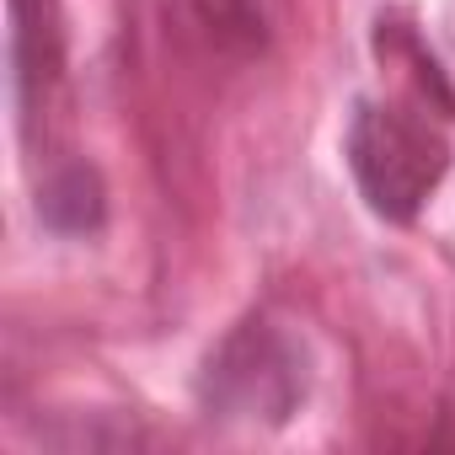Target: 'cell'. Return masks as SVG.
Masks as SVG:
<instances>
[{"label":"cell","instance_id":"obj_1","mask_svg":"<svg viewBox=\"0 0 455 455\" xmlns=\"http://www.w3.org/2000/svg\"><path fill=\"white\" fill-rule=\"evenodd\" d=\"M348 166L375 214L412 220L439 188L450 145L402 108H359L348 124Z\"/></svg>","mask_w":455,"mask_h":455},{"label":"cell","instance_id":"obj_5","mask_svg":"<svg viewBox=\"0 0 455 455\" xmlns=\"http://www.w3.org/2000/svg\"><path fill=\"white\" fill-rule=\"evenodd\" d=\"M198 28L209 33V44L220 54H236L252 60L268 44V17H263V0H193Z\"/></svg>","mask_w":455,"mask_h":455},{"label":"cell","instance_id":"obj_3","mask_svg":"<svg viewBox=\"0 0 455 455\" xmlns=\"http://www.w3.org/2000/svg\"><path fill=\"white\" fill-rule=\"evenodd\" d=\"M12 12V76H17V108L22 129L33 134L54 92L65 81V28H60V0H6Z\"/></svg>","mask_w":455,"mask_h":455},{"label":"cell","instance_id":"obj_4","mask_svg":"<svg viewBox=\"0 0 455 455\" xmlns=\"http://www.w3.org/2000/svg\"><path fill=\"white\" fill-rule=\"evenodd\" d=\"M38 214H44L49 231H60V236H86V231H97L102 214H108V193H102L97 166L65 161L60 172H49V182L38 188Z\"/></svg>","mask_w":455,"mask_h":455},{"label":"cell","instance_id":"obj_2","mask_svg":"<svg viewBox=\"0 0 455 455\" xmlns=\"http://www.w3.org/2000/svg\"><path fill=\"white\" fill-rule=\"evenodd\" d=\"M306 396L295 343L268 322H242L204 364V407L220 418L284 423Z\"/></svg>","mask_w":455,"mask_h":455}]
</instances>
